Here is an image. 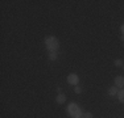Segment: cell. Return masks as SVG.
I'll use <instances>...</instances> for the list:
<instances>
[{"instance_id": "14", "label": "cell", "mask_w": 124, "mask_h": 118, "mask_svg": "<svg viewBox=\"0 0 124 118\" xmlns=\"http://www.w3.org/2000/svg\"><path fill=\"white\" fill-rule=\"evenodd\" d=\"M57 92L58 93H62V88L61 87H57Z\"/></svg>"}, {"instance_id": "2", "label": "cell", "mask_w": 124, "mask_h": 118, "mask_svg": "<svg viewBox=\"0 0 124 118\" xmlns=\"http://www.w3.org/2000/svg\"><path fill=\"white\" fill-rule=\"evenodd\" d=\"M81 108H79L78 104H75V102H70L69 105H67V114H69L70 117L74 118L75 116H78V114H81Z\"/></svg>"}, {"instance_id": "11", "label": "cell", "mask_w": 124, "mask_h": 118, "mask_svg": "<svg viewBox=\"0 0 124 118\" xmlns=\"http://www.w3.org/2000/svg\"><path fill=\"white\" fill-rule=\"evenodd\" d=\"M74 92H75V93H81V92H82V88L78 87V85H75V87H74Z\"/></svg>"}, {"instance_id": "1", "label": "cell", "mask_w": 124, "mask_h": 118, "mask_svg": "<svg viewBox=\"0 0 124 118\" xmlns=\"http://www.w3.org/2000/svg\"><path fill=\"white\" fill-rule=\"evenodd\" d=\"M45 46L48 49V51H57L60 49V41L54 35H48L45 38Z\"/></svg>"}, {"instance_id": "16", "label": "cell", "mask_w": 124, "mask_h": 118, "mask_svg": "<svg viewBox=\"0 0 124 118\" xmlns=\"http://www.w3.org/2000/svg\"><path fill=\"white\" fill-rule=\"evenodd\" d=\"M123 70H124V66H123Z\"/></svg>"}, {"instance_id": "3", "label": "cell", "mask_w": 124, "mask_h": 118, "mask_svg": "<svg viewBox=\"0 0 124 118\" xmlns=\"http://www.w3.org/2000/svg\"><path fill=\"white\" fill-rule=\"evenodd\" d=\"M67 83L70 85H78L79 83V76L77 73H69L67 75Z\"/></svg>"}, {"instance_id": "4", "label": "cell", "mask_w": 124, "mask_h": 118, "mask_svg": "<svg viewBox=\"0 0 124 118\" xmlns=\"http://www.w3.org/2000/svg\"><path fill=\"white\" fill-rule=\"evenodd\" d=\"M114 83H115V87H117V88H124V76H116L115 78V80H114Z\"/></svg>"}, {"instance_id": "12", "label": "cell", "mask_w": 124, "mask_h": 118, "mask_svg": "<svg viewBox=\"0 0 124 118\" xmlns=\"http://www.w3.org/2000/svg\"><path fill=\"white\" fill-rule=\"evenodd\" d=\"M120 32H122V34L124 35V24H123L122 26H120Z\"/></svg>"}, {"instance_id": "15", "label": "cell", "mask_w": 124, "mask_h": 118, "mask_svg": "<svg viewBox=\"0 0 124 118\" xmlns=\"http://www.w3.org/2000/svg\"><path fill=\"white\" fill-rule=\"evenodd\" d=\"M120 39H122V41H124V35H123V34L120 35Z\"/></svg>"}, {"instance_id": "9", "label": "cell", "mask_w": 124, "mask_h": 118, "mask_svg": "<svg viewBox=\"0 0 124 118\" xmlns=\"http://www.w3.org/2000/svg\"><path fill=\"white\" fill-rule=\"evenodd\" d=\"M114 66H116V67H123V66H124V60H123V59H120V58L115 59V60H114Z\"/></svg>"}, {"instance_id": "5", "label": "cell", "mask_w": 124, "mask_h": 118, "mask_svg": "<svg viewBox=\"0 0 124 118\" xmlns=\"http://www.w3.org/2000/svg\"><path fill=\"white\" fill-rule=\"evenodd\" d=\"M65 101H66V94L65 93H58L57 97H55V102L62 105V104H65Z\"/></svg>"}, {"instance_id": "10", "label": "cell", "mask_w": 124, "mask_h": 118, "mask_svg": "<svg viewBox=\"0 0 124 118\" xmlns=\"http://www.w3.org/2000/svg\"><path fill=\"white\" fill-rule=\"evenodd\" d=\"M83 118H94V116L91 111H86V113H83Z\"/></svg>"}, {"instance_id": "6", "label": "cell", "mask_w": 124, "mask_h": 118, "mask_svg": "<svg viewBox=\"0 0 124 118\" xmlns=\"http://www.w3.org/2000/svg\"><path fill=\"white\" fill-rule=\"evenodd\" d=\"M117 92H119V88H117V87H110V88H108V94L112 96V97L116 96Z\"/></svg>"}, {"instance_id": "8", "label": "cell", "mask_w": 124, "mask_h": 118, "mask_svg": "<svg viewBox=\"0 0 124 118\" xmlns=\"http://www.w3.org/2000/svg\"><path fill=\"white\" fill-rule=\"evenodd\" d=\"M117 100H119L122 104H124V88H122V89H119V92H117Z\"/></svg>"}, {"instance_id": "13", "label": "cell", "mask_w": 124, "mask_h": 118, "mask_svg": "<svg viewBox=\"0 0 124 118\" xmlns=\"http://www.w3.org/2000/svg\"><path fill=\"white\" fill-rule=\"evenodd\" d=\"M74 118H83V113H81V114H78V116H75Z\"/></svg>"}, {"instance_id": "7", "label": "cell", "mask_w": 124, "mask_h": 118, "mask_svg": "<svg viewBox=\"0 0 124 118\" xmlns=\"http://www.w3.org/2000/svg\"><path fill=\"white\" fill-rule=\"evenodd\" d=\"M48 58H49V60H52V62L57 60V58H58V54H57V51H49V54H48Z\"/></svg>"}]
</instances>
